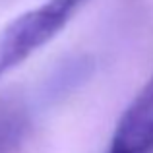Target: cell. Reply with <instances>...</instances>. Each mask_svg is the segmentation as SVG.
I'll use <instances>...</instances> for the list:
<instances>
[{"label":"cell","mask_w":153,"mask_h":153,"mask_svg":"<svg viewBox=\"0 0 153 153\" xmlns=\"http://www.w3.org/2000/svg\"><path fill=\"white\" fill-rule=\"evenodd\" d=\"M85 0H47L10 22L0 33V76L51 41Z\"/></svg>","instance_id":"obj_1"},{"label":"cell","mask_w":153,"mask_h":153,"mask_svg":"<svg viewBox=\"0 0 153 153\" xmlns=\"http://www.w3.org/2000/svg\"><path fill=\"white\" fill-rule=\"evenodd\" d=\"M108 153H153V76L124 111Z\"/></svg>","instance_id":"obj_2"},{"label":"cell","mask_w":153,"mask_h":153,"mask_svg":"<svg viewBox=\"0 0 153 153\" xmlns=\"http://www.w3.org/2000/svg\"><path fill=\"white\" fill-rule=\"evenodd\" d=\"M23 130H25V120L19 108L14 107H0V153L10 151L19 142Z\"/></svg>","instance_id":"obj_3"}]
</instances>
